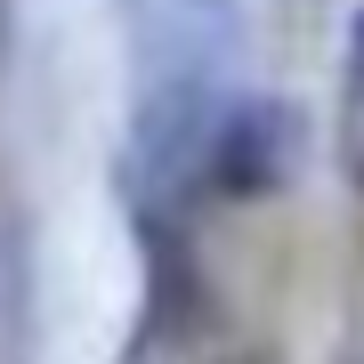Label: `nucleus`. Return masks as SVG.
<instances>
[{
  "label": "nucleus",
  "mask_w": 364,
  "mask_h": 364,
  "mask_svg": "<svg viewBox=\"0 0 364 364\" xmlns=\"http://www.w3.org/2000/svg\"><path fill=\"white\" fill-rule=\"evenodd\" d=\"M291 162H299V105H284V97L227 105V114L210 122V138H203V186L227 195V203L275 195V186L291 178Z\"/></svg>",
  "instance_id": "nucleus-1"
},
{
  "label": "nucleus",
  "mask_w": 364,
  "mask_h": 364,
  "mask_svg": "<svg viewBox=\"0 0 364 364\" xmlns=\"http://www.w3.org/2000/svg\"><path fill=\"white\" fill-rule=\"evenodd\" d=\"M348 90L364 97V16H356V73H348Z\"/></svg>",
  "instance_id": "nucleus-2"
},
{
  "label": "nucleus",
  "mask_w": 364,
  "mask_h": 364,
  "mask_svg": "<svg viewBox=\"0 0 364 364\" xmlns=\"http://www.w3.org/2000/svg\"><path fill=\"white\" fill-rule=\"evenodd\" d=\"M243 364H267V356H243Z\"/></svg>",
  "instance_id": "nucleus-3"
}]
</instances>
